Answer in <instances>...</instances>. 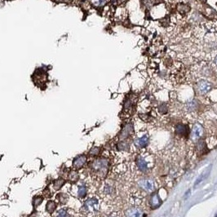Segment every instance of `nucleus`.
<instances>
[{
	"mask_svg": "<svg viewBox=\"0 0 217 217\" xmlns=\"http://www.w3.org/2000/svg\"><path fill=\"white\" fill-rule=\"evenodd\" d=\"M43 197H40V196L34 197V199H33V206H34V208L40 206L42 203H43Z\"/></svg>",
	"mask_w": 217,
	"mask_h": 217,
	"instance_id": "aec40b11",
	"label": "nucleus"
},
{
	"mask_svg": "<svg viewBox=\"0 0 217 217\" xmlns=\"http://www.w3.org/2000/svg\"><path fill=\"white\" fill-rule=\"evenodd\" d=\"M204 133V129L203 126L200 125L199 123H196L193 126V130L191 132V138L193 140H197L203 136Z\"/></svg>",
	"mask_w": 217,
	"mask_h": 217,
	"instance_id": "423d86ee",
	"label": "nucleus"
},
{
	"mask_svg": "<svg viewBox=\"0 0 217 217\" xmlns=\"http://www.w3.org/2000/svg\"><path fill=\"white\" fill-rule=\"evenodd\" d=\"M91 3L93 6L95 7H101V6H104L108 0H90Z\"/></svg>",
	"mask_w": 217,
	"mask_h": 217,
	"instance_id": "6ab92c4d",
	"label": "nucleus"
},
{
	"mask_svg": "<svg viewBox=\"0 0 217 217\" xmlns=\"http://www.w3.org/2000/svg\"><path fill=\"white\" fill-rule=\"evenodd\" d=\"M142 210L138 207H131L126 210V217H141Z\"/></svg>",
	"mask_w": 217,
	"mask_h": 217,
	"instance_id": "6e6552de",
	"label": "nucleus"
},
{
	"mask_svg": "<svg viewBox=\"0 0 217 217\" xmlns=\"http://www.w3.org/2000/svg\"><path fill=\"white\" fill-rule=\"evenodd\" d=\"M197 92H199L201 95H206L211 89V83L206 80H200L197 82Z\"/></svg>",
	"mask_w": 217,
	"mask_h": 217,
	"instance_id": "39448f33",
	"label": "nucleus"
},
{
	"mask_svg": "<svg viewBox=\"0 0 217 217\" xmlns=\"http://www.w3.org/2000/svg\"><path fill=\"white\" fill-rule=\"evenodd\" d=\"M159 110H160V112L162 113V114H164V113L166 112V107L164 106V105H162V106H160Z\"/></svg>",
	"mask_w": 217,
	"mask_h": 217,
	"instance_id": "b1692460",
	"label": "nucleus"
},
{
	"mask_svg": "<svg viewBox=\"0 0 217 217\" xmlns=\"http://www.w3.org/2000/svg\"><path fill=\"white\" fill-rule=\"evenodd\" d=\"M99 201L97 198L95 197H92L89 198L86 201L83 205V208L86 212H89V213H94V212H97L99 210Z\"/></svg>",
	"mask_w": 217,
	"mask_h": 217,
	"instance_id": "f03ea898",
	"label": "nucleus"
},
{
	"mask_svg": "<svg viewBox=\"0 0 217 217\" xmlns=\"http://www.w3.org/2000/svg\"><path fill=\"white\" fill-rule=\"evenodd\" d=\"M133 132V127L132 126L131 124H128V125H126L123 129L122 130V132L120 133V139L123 140V139H127L128 136H130L132 134Z\"/></svg>",
	"mask_w": 217,
	"mask_h": 217,
	"instance_id": "1a4fd4ad",
	"label": "nucleus"
},
{
	"mask_svg": "<svg viewBox=\"0 0 217 217\" xmlns=\"http://www.w3.org/2000/svg\"><path fill=\"white\" fill-rule=\"evenodd\" d=\"M135 144H136V145L139 146L140 148H144V147L148 145V144H149V138H148V136H142L140 138L136 139L135 140Z\"/></svg>",
	"mask_w": 217,
	"mask_h": 217,
	"instance_id": "f8f14e48",
	"label": "nucleus"
},
{
	"mask_svg": "<svg viewBox=\"0 0 217 217\" xmlns=\"http://www.w3.org/2000/svg\"><path fill=\"white\" fill-rule=\"evenodd\" d=\"M176 132L180 136H185L189 134V128L188 127L183 124H178L176 127Z\"/></svg>",
	"mask_w": 217,
	"mask_h": 217,
	"instance_id": "9b49d317",
	"label": "nucleus"
},
{
	"mask_svg": "<svg viewBox=\"0 0 217 217\" xmlns=\"http://www.w3.org/2000/svg\"><path fill=\"white\" fill-rule=\"evenodd\" d=\"M109 162L106 158H96L91 163V169L93 172H95L98 176L104 177L107 174L108 170Z\"/></svg>",
	"mask_w": 217,
	"mask_h": 217,
	"instance_id": "f257e3e1",
	"label": "nucleus"
},
{
	"mask_svg": "<svg viewBox=\"0 0 217 217\" xmlns=\"http://www.w3.org/2000/svg\"><path fill=\"white\" fill-rule=\"evenodd\" d=\"M87 193H88V189H87V187L85 186L84 184H82V185L78 187V193H77L78 197L83 198V197L87 196Z\"/></svg>",
	"mask_w": 217,
	"mask_h": 217,
	"instance_id": "4468645a",
	"label": "nucleus"
},
{
	"mask_svg": "<svg viewBox=\"0 0 217 217\" xmlns=\"http://www.w3.org/2000/svg\"><path fill=\"white\" fill-rule=\"evenodd\" d=\"M216 217H217V214H216Z\"/></svg>",
	"mask_w": 217,
	"mask_h": 217,
	"instance_id": "cd10ccee",
	"label": "nucleus"
},
{
	"mask_svg": "<svg viewBox=\"0 0 217 217\" xmlns=\"http://www.w3.org/2000/svg\"><path fill=\"white\" fill-rule=\"evenodd\" d=\"M65 183V180L64 179H57V180H54L53 182V188L55 190H59L61 187L63 186Z\"/></svg>",
	"mask_w": 217,
	"mask_h": 217,
	"instance_id": "dca6fc26",
	"label": "nucleus"
},
{
	"mask_svg": "<svg viewBox=\"0 0 217 217\" xmlns=\"http://www.w3.org/2000/svg\"><path fill=\"white\" fill-rule=\"evenodd\" d=\"M68 199H69L68 196H67V194H65V193H61L56 195V200H57L58 203L60 204H61V205H64V204L66 203Z\"/></svg>",
	"mask_w": 217,
	"mask_h": 217,
	"instance_id": "2eb2a0df",
	"label": "nucleus"
},
{
	"mask_svg": "<svg viewBox=\"0 0 217 217\" xmlns=\"http://www.w3.org/2000/svg\"><path fill=\"white\" fill-rule=\"evenodd\" d=\"M56 217H69V214L65 209H61L56 214Z\"/></svg>",
	"mask_w": 217,
	"mask_h": 217,
	"instance_id": "4be33fe9",
	"label": "nucleus"
},
{
	"mask_svg": "<svg viewBox=\"0 0 217 217\" xmlns=\"http://www.w3.org/2000/svg\"><path fill=\"white\" fill-rule=\"evenodd\" d=\"M162 204V200L158 196V193H154L150 197V206L153 209L158 208Z\"/></svg>",
	"mask_w": 217,
	"mask_h": 217,
	"instance_id": "9d476101",
	"label": "nucleus"
},
{
	"mask_svg": "<svg viewBox=\"0 0 217 217\" xmlns=\"http://www.w3.org/2000/svg\"><path fill=\"white\" fill-rule=\"evenodd\" d=\"M87 162V157L84 154H81L77 158H75L73 161V166L75 169H80L84 166L85 163Z\"/></svg>",
	"mask_w": 217,
	"mask_h": 217,
	"instance_id": "0eeeda50",
	"label": "nucleus"
},
{
	"mask_svg": "<svg viewBox=\"0 0 217 217\" xmlns=\"http://www.w3.org/2000/svg\"><path fill=\"white\" fill-rule=\"evenodd\" d=\"M215 62H216V64H217V56L216 57V59H215Z\"/></svg>",
	"mask_w": 217,
	"mask_h": 217,
	"instance_id": "bb28decb",
	"label": "nucleus"
},
{
	"mask_svg": "<svg viewBox=\"0 0 217 217\" xmlns=\"http://www.w3.org/2000/svg\"><path fill=\"white\" fill-rule=\"evenodd\" d=\"M136 164L137 168L142 172H147L150 168V163L144 155H139L136 158Z\"/></svg>",
	"mask_w": 217,
	"mask_h": 217,
	"instance_id": "7ed1b4c3",
	"label": "nucleus"
},
{
	"mask_svg": "<svg viewBox=\"0 0 217 217\" xmlns=\"http://www.w3.org/2000/svg\"><path fill=\"white\" fill-rule=\"evenodd\" d=\"M69 179L71 182H76L77 180H78V173L76 171H71L69 173Z\"/></svg>",
	"mask_w": 217,
	"mask_h": 217,
	"instance_id": "a211bd4d",
	"label": "nucleus"
},
{
	"mask_svg": "<svg viewBox=\"0 0 217 217\" xmlns=\"http://www.w3.org/2000/svg\"><path fill=\"white\" fill-rule=\"evenodd\" d=\"M209 173H210V170H207V171H204L202 175H201L200 176L198 177L197 179V180L195 181V183H194V185L195 186H197V185H198L199 184L203 181V180H204L206 178H207L208 176H209Z\"/></svg>",
	"mask_w": 217,
	"mask_h": 217,
	"instance_id": "f3484780",
	"label": "nucleus"
},
{
	"mask_svg": "<svg viewBox=\"0 0 217 217\" xmlns=\"http://www.w3.org/2000/svg\"><path fill=\"white\" fill-rule=\"evenodd\" d=\"M114 190L113 186L109 185V184H106L105 186V188H104V192H105V194L111 195V194H113V193H114Z\"/></svg>",
	"mask_w": 217,
	"mask_h": 217,
	"instance_id": "412c9836",
	"label": "nucleus"
},
{
	"mask_svg": "<svg viewBox=\"0 0 217 217\" xmlns=\"http://www.w3.org/2000/svg\"><path fill=\"white\" fill-rule=\"evenodd\" d=\"M59 2H62V3H67V2H69L70 0H58Z\"/></svg>",
	"mask_w": 217,
	"mask_h": 217,
	"instance_id": "a878e982",
	"label": "nucleus"
},
{
	"mask_svg": "<svg viewBox=\"0 0 217 217\" xmlns=\"http://www.w3.org/2000/svg\"><path fill=\"white\" fill-rule=\"evenodd\" d=\"M57 207V205L54 201H48L46 205V210L48 213H53Z\"/></svg>",
	"mask_w": 217,
	"mask_h": 217,
	"instance_id": "ddd939ff",
	"label": "nucleus"
},
{
	"mask_svg": "<svg viewBox=\"0 0 217 217\" xmlns=\"http://www.w3.org/2000/svg\"><path fill=\"white\" fill-rule=\"evenodd\" d=\"M108 217H119V216L116 213H114V214H112V215H110V216H109Z\"/></svg>",
	"mask_w": 217,
	"mask_h": 217,
	"instance_id": "393cba45",
	"label": "nucleus"
},
{
	"mask_svg": "<svg viewBox=\"0 0 217 217\" xmlns=\"http://www.w3.org/2000/svg\"><path fill=\"white\" fill-rule=\"evenodd\" d=\"M140 187L145 191L147 192H153L155 188L154 183L151 179H147V178H144L139 181Z\"/></svg>",
	"mask_w": 217,
	"mask_h": 217,
	"instance_id": "20e7f679",
	"label": "nucleus"
},
{
	"mask_svg": "<svg viewBox=\"0 0 217 217\" xmlns=\"http://www.w3.org/2000/svg\"><path fill=\"white\" fill-rule=\"evenodd\" d=\"M90 155L91 156H96L100 153V148L99 147H93L91 150H90Z\"/></svg>",
	"mask_w": 217,
	"mask_h": 217,
	"instance_id": "5701e85b",
	"label": "nucleus"
}]
</instances>
